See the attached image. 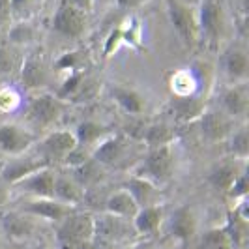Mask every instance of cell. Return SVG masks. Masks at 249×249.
I'll return each mask as SVG.
<instances>
[{"instance_id":"277c9868","label":"cell","mask_w":249,"mask_h":249,"mask_svg":"<svg viewBox=\"0 0 249 249\" xmlns=\"http://www.w3.org/2000/svg\"><path fill=\"white\" fill-rule=\"evenodd\" d=\"M94 238V215L73 212L64 217L56 229V240L60 249H73L75 246L90 242Z\"/></svg>"},{"instance_id":"d6a6232c","label":"cell","mask_w":249,"mask_h":249,"mask_svg":"<svg viewBox=\"0 0 249 249\" xmlns=\"http://www.w3.org/2000/svg\"><path fill=\"white\" fill-rule=\"evenodd\" d=\"M19 68H21V60L17 58L15 51H12L10 47H0V75L19 71Z\"/></svg>"},{"instance_id":"ffe728a7","label":"cell","mask_w":249,"mask_h":249,"mask_svg":"<svg viewBox=\"0 0 249 249\" xmlns=\"http://www.w3.org/2000/svg\"><path fill=\"white\" fill-rule=\"evenodd\" d=\"M111 96L114 103L122 109L124 112L131 116H139L146 111V100L142 98V94L131 87H122V85H114L111 88Z\"/></svg>"},{"instance_id":"8fae6325","label":"cell","mask_w":249,"mask_h":249,"mask_svg":"<svg viewBox=\"0 0 249 249\" xmlns=\"http://www.w3.org/2000/svg\"><path fill=\"white\" fill-rule=\"evenodd\" d=\"M200 135L208 142H223L232 133V120L219 109H204L199 116Z\"/></svg>"},{"instance_id":"f35d334b","label":"cell","mask_w":249,"mask_h":249,"mask_svg":"<svg viewBox=\"0 0 249 249\" xmlns=\"http://www.w3.org/2000/svg\"><path fill=\"white\" fill-rule=\"evenodd\" d=\"M71 6H75L77 10H81V12L85 13H90L92 12V8H94V0H68Z\"/></svg>"},{"instance_id":"5b68a950","label":"cell","mask_w":249,"mask_h":249,"mask_svg":"<svg viewBox=\"0 0 249 249\" xmlns=\"http://www.w3.org/2000/svg\"><path fill=\"white\" fill-rule=\"evenodd\" d=\"M175 169V152L173 146H158V148H148L146 158L139 165V171L135 176L146 178L152 184L160 187V184H165Z\"/></svg>"},{"instance_id":"d4e9b609","label":"cell","mask_w":249,"mask_h":249,"mask_svg":"<svg viewBox=\"0 0 249 249\" xmlns=\"http://www.w3.org/2000/svg\"><path fill=\"white\" fill-rule=\"evenodd\" d=\"M0 225L4 229V232L13 240L19 238H28L34 231V225L30 221V217L23 212H6L0 215Z\"/></svg>"},{"instance_id":"f546056e","label":"cell","mask_w":249,"mask_h":249,"mask_svg":"<svg viewBox=\"0 0 249 249\" xmlns=\"http://www.w3.org/2000/svg\"><path fill=\"white\" fill-rule=\"evenodd\" d=\"M227 146H229V154L231 158L246 161L249 156V133L248 127H240V129H232V133L227 139Z\"/></svg>"},{"instance_id":"9c48e42d","label":"cell","mask_w":249,"mask_h":249,"mask_svg":"<svg viewBox=\"0 0 249 249\" xmlns=\"http://www.w3.org/2000/svg\"><path fill=\"white\" fill-rule=\"evenodd\" d=\"M221 71L229 85H240L248 81L249 56L242 45H231L221 54Z\"/></svg>"},{"instance_id":"5bb4252c","label":"cell","mask_w":249,"mask_h":249,"mask_svg":"<svg viewBox=\"0 0 249 249\" xmlns=\"http://www.w3.org/2000/svg\"><path fill=\"white\" fill-rule=\"evenodd\" d=\"M21 212L34 217H43L54 223H60L64 217L73 213V206H68L64 202H58L54 199H30L21 204Z\"/></svg>"},{"instance_id":"b9f144b4","label":"cell","mask_w":249,"mask_h":249,"mask_svg":"<svg viewBox=\"0 0 249 249\" xmlns=\"http://www.w3.org/2000/svg\"><path fill=\"white\" fill-rule=\"evenodd\" d=\"M94 246H96V249H122L118 246H107V244H96V242H94Z\"/></svg>"},{"instance_id":"8d00e7d4","label":"cell","mask_w":249,"mask_h":249,"mask_svg":"<svg viewBox=\"0 0 249 249\" xmlns=\"http://www.w3.org/2000/svg\"><path fill=\"white\" fill-rule=\"evenodd\" d=\"M12 21V10H10V0H0V28Z\"/></svg>"},{"instance_id":"d6986e66","label":"cell","mask_w":249,"mask_h":249,"mask_svg":"<svg viewBox=\"0 0 249 249\" xmlns=\"http://www.w3.org/2000/svg\"><path fill=\"white\" fill-rule=\"evenodd\" d=\"M19 73H21V83L26 88H41L47 83V68L41 54L37 53H32L21 60Z\"/></svg>"},{"instance_id":"4fadbf2b","label":"cell","mask_w":249,"mask_h":249,"mask_svg":"<svg viewBox=\"0 0 249 249\" xmlns=\"http://www.w3.org/2000/svg\"><path fill=\"white\" fill-rule=\"evenodd\" d=\"M54 169L53 167H43L36 173L28 175L26 178L19 180L15 189H21L28 193L32 199H53V189H54Z\"/></svg>"},{"instance_id":"e0dca14e","label":"cell","mask_w":249,"mask_h":249,"mask_svg":"<svg viewBox=\"0 0 249 249\" xmlns=\"http://www.w3.org/2000/svg\"><path fill=\"white\" fill-rule=\"evenodd\" d=\"M246 171V161L231 158L229 161L217 163L208 175V184L221 193H229V189L236 182V178Z\"/></svg>"},{"instance_id":"30bf717a","label":"cell","mask_w":249,"mask_h":249,"mask_svg":"<svg viewBox=\"0 0 249 249\" xmlns=\"http://www.w3.org/2000/svg\"><path fill=\"white\" fill-rule=\"evenodd\" d=\"M36 142V137L17 124H2L0 125V152L15 158L26 154Z\"/></svg>"},{"instance_id":"52a82bcc","label":"cell","mask_w":249,"mask_h":249,"mask_svg":"<svg viewBox=\"0 0 249 249\" xmlns=\"http://www.w3.org/2000/svg\"><path fill=\"white\" fill-rule=\"evenodd\" d=\"M75 148H77V139H75L73 131L54 129L39 142L37 156L49 167H53V163H62L66 160V156Z\"/></svg>"},{"instance_id":"1f68e13d","label":"cell","mask_w":249,"mask_h":249,"mask_svg":"<svg viewBox=\"0 0 249 249\" xmlns=\"http://www.w3.org/2000/svg\"><path fill=\"white\" fill-rule=\"evenodd\" d=\"M200 249H234V248H232L229 236L225 234L223 229H213V231H208L202 236Z\"/></svg>"},{"instance_id":"2e32d148","label":"cell","mask_w":249,"mask_h":249,"mask_svg":"<svg viewBox=\"0 0 249 249\" xmlns=\"http://www.w3.org/2000/svg\"><path fill=\"white\" fill-rule=\"evenodd\" d=\"M127 141L124 137H105L92 148V160L101 167L120 165L127 156Z\"/></svg>"},{"instance_id":"603a6c76","label":"cell","mask_w":249,"mask_h":249,"mask_svg":"<svg viewBox=\"0 0 249 249\" xmlns=\"http://www.w3.org/2000/svg\"><path fill=\"white\" fill-rule=\"evenodd\" d=\"M163 221V206L161 204H154V206H144L139 208V212L135 213V217L131 219L135 232L141 236H148L158 232L160 225Z\"/></svg>"},{"instance_id":"83f0119b","label":"cell","mask_w":249,"mask_h":249,"mask_svg":"<svg viewBox=\"0 0 249 249\" xmlns=\"http://www.w3.org/2000/svg\"><path fill=\"white\" fill-rule=\"evenodd\" d=\"M73 135L77 139V144L83 146V148H94L105 137H109L107 135V127L98 124V122H94V120L81 122V124L77 125V129L73 131Z\"/></svg>"},{"instance_id":"7bdbcfd3","label":"cell","mask_w":249,"mask_h":249,"mask_svg":"<svg viewBox=\"0 0 249 249\" xmlns=\"http://www.w3.org/2000/svg\"><path fill=\"white\" fill-rule=\"evenodd\" d=\"M2 165H4V161H0V171H2Z\"/></svg>"},{"instance_id":"d590c367","label":"cell","mask_w":249,"mask_h":249,"mask_svg":"<svg viewBox=\"0 0 249 249\" xmlns=\"http://www.w3.org/2000/svg\"><path fill=\"white\" fill-rule=\"evenodd\" d=\"M36 0H10V10H12V19L13 17H21L32 10Z\"/></svg>"},{"instance_id":"e575fe53","label":"cell","mask_w":249,"mask_h":249,"mask_svg":"<svg viewBox=\"0 0 249 249\" xmlns=\"http://www.w3.org/2000/svg\"><path fill=\"white\" fill-rule=\"evenodd\" d=\"M13 43H26V41H30L32 39V28L28 23H21V25L17 26V28H13L12 34H10Z\"/></svg>"},{"instance_id":"44dd1931","label":"cell","mask_w":249,"mask_h":249,"mask_svg":"<svg viewBox=\"0 0 249 249\" xmlns=\"http://www.w3.org/2000/svg\"><path fill=\"white\" fill-rule=\"evenodd\" d=\"M197 231V219H195V213L189 206H182L178 208L171 219H169V232L175 238H178L180 242H187L191 240L193 234Z\"/></svg>"},{"instance_id":"484cf974","label":"cell","mask_w":249,"mask_h":249,"mask_svg":"<svg viewBox=\"0 0 249 249\" xmlns=\"http://www.w3.org/2000/svg\"><path fill=\"white\" fill-rule=\"evenodd\" d=\"M169 87L175 98H191V96H197L199 77L193 70H178L171 75Z\"/></svg>"},{"instance_id":"f1b7e54d","label":"cell","mask_w":249,"mask_h":249,"mask_svg":"<svg viewBox=\"0 0 249 249\" xmlns=\"http://www.w3.org/2000/svg\"><path fill=\"white\" fill-rule=\"evenodd\" d=\"M175 139L173 129L167 124H152L142 129V142L146 148H158V146H167Z\"/></svg>"},{"instance_id":"ba28073f","label":"cell","mask_w":249,"mask_h":249,"mask_svg":"<svg viewBox=\"0 0 249 249\" xmlns=\"http://www.w3.org/2000/svg\"><path fill=\"white\" fill-rule=\"evenodd\" d=\"M85 28H87V13L77 10L68 0H62L53 17V30L64 37L75 39L83 36Z\"/></svg>"},{"instance_id":"74e56055","label":"cell","mask_w":249,"mask_h":249,"mask_svg":"<svg viewBox=\"0 0 249 249\" xmlns=\"http://www.w3.org/2000/svg\"><path fill=\"white\" fill-rule=\"evenodd\" d=\"M10 193H12V186H8L2 178H0V208H4L10 200Z\"/></svg>"},{"instance_id":"4dcf8cb0","label":"cell","mask_w":249,"mask_h":249,"mask_svg":"<svg viewBox=\"0 0 249 249\" xmlns=\"http://www.w3.org/2000/svg\"><path fill=\"white\" fill-rule=\"evenodd\" d=\"M23 103V96L15 87H0V112L17 111Z\"/></svg>"},{"instance_id":"9a60e30c","label":"cell","mask_w":249,"mask_h":249,"mask_svg":"<svg viewBox=\"0 0 249 249\" xmlns=\"http://www.w3.org/2000/svg\"><path fill=\"white\" fill-rule=\"evenodd\" d=\"M249 107V94L246 83L240 85H229L219 96V111L231 120L244 118L248 114Z\"/></svg>"},{"instance_id":"6da1fadb","label":"cell","mask_w":249,"mask_h":249,"mask_svg":"<svg viewBox=\"0 0 249 249\" xmlns=\"http://www.w3.org/2000/svg\"><path fill=\"white\" fill-rule=\"evenodd\" d=\"M197 30L199 41L210 49H219L227 30V15L221 0H200L197 8Z\"/></svg>"},{"instance_id":"ac0fdd59","label":"cell","mask_w":249,"mask_h":249,"mask_svg":"<svg viewBox=\"0 0 249 249\" xmlns=\"http://www.w3.org/2000/svg\"><path fill=\"white\" fill-rule=\"evenodd\" d=\"M122 189H125L131 195V199L137 202L139 208L160 204V199H161L160 187L156 184H152L146 178H141V176H131Z\"/></svg>"},{"instance_id":"3957f363","label":"cell","mask_w":249,"mask_h":249,"mask_svg":"<svg viewBox=\"0 0 249 249\" xmlns=\"http://www.w3.org/2000/svg\"><path fill=\"white\" fill-rule=\"evenodd\" d=\"M135 229L131 219H124L112 213H101L94 217V238L96 244H107V246H118L127 242L131 236H135Z\"/></svg>"},{"instance_id":"7c38bea8","label":"cell","mask_w":249,"mask_h":249,"mask_svg":"<svg viewBox=\"0 0 249 249\" xmlns=\"http://www.w3.org/2000/svg\"><path fill=\"white\" fill-rule=\"evenodd\" d=\"M43 167H49L47 163L43 161L39 156H15L10 161H4L2 165V171H0V178L8 184V186H15L19 180L26 178L28 175L36 173Z\"/></svg>"},{"instance_id":"836d02e7","label":"cell","mask_w":249,"mask_h":249,"mask_svg":"<svg viewBox=\"0 0 249 249\" xmlns=\"http://www.w3.org/2000/svg\"><path fill=\"white\" fill-rule=\"evenodd\" d=\"M248 191H249V180H248V169L242 173V175L236 178V182L232 184V187L229 189V197H232V199H246L248 197Z\"/></svg>"},{"instance_id":"4316f807","label":"cell","mask_w":249,"mask_h":249,"mask_svg":"<svg viewBox=\"0 0 249 249\" xmlns=\"http://www.w3.org/2000/svg\"><path fill=\"white\" fill-rule=\"evenodd\" d=\"M105 212L112 213V215H118V217H124V219H133L135 213L139 212V206L125 189H120V191H114L111 197L107 199Z\"/></svg>"},{"instance_id":"cb8c5ba5","label":"cell","mask_w":249,"mask_h":249,"mask_svg":"<svg viewBox=\"0 0 249 249\" xmlns=\"http://www.w3.org/2000/svg\"><path fill=\"white\" fill-rule=\"evenodd\" d=\"M206 109V103L202 96H191V98H175L171 103V111L178 122H191L199 120V116Z\"/></svg>"},{"instance_id":"7402d4cb","label":"cell","mask_w":249,"mask_h":249,"mask_svg":"<svg viewBox=\"0 0 249 249\" xmlns=\"http://www.w3.org/2000/svg\"><path fill=\"white\" fill-rule=\"evenodd\" d=\"M53 199L64 202L68 206H77L83 200V186L75 180L73 176H54V189H53Z\"/></svg>"},{"instance_id":"ab89813d","label":"cell","mask_w":249,"mask_h":249,"mask_svg":"<svg viewBox=\"0 0 249 249\" xmlns=\"http://www.w3.org/2000/svg\"><path fill=\"white\" fill-rule=\"evenodd\" d=\"M142 2H146V0H116L118 8H122V10H133V8L141 6Z\"/></svg>"},{"instance_id":"7a4b0ae2","label":"cell","mask_w":249,"mask_h":249,"mask_svg":"<svg viewBox=\"0 0 249 249\" xmlns=\"http://www.w3.org/2000/svg\"><path fill=\"white\" fill-rule=\"evenodd\" d=\"M165 12L169 23L175 28L176 36L184 43L186 49H193L199 43L197 30V10L184 0H165Z\"/></svg>"},{"instance_id":"8992f818","label":"cell","mask_w":249,"mask_h":249,"mask_svg":"<svg viewBox=\"0 0 249 249\" xmlns=\"http://www.w3.org/2000/svg\"><path fill=\"white\" fill-rule=\"evenodd\" d=\"M62 114V101L56 96L41 94L30 100L26 107V122L36 129H47L54 124Z\"/></svg>"},{"instance_id":"60d3db41","label":"cell","mask_w":249,"mask_h":249,"mask_svg":"<svg viewBox=\"0 0 249 249\" xmlns=\"http://www.w3.org/2000/svg\"><path fill=\"white\" fill-rule=\"evenodd\" d=\"M73 249H96V246H94V242L90 240V242H83V244H79V246H75Z\"/></svg>"}]
</instances>
